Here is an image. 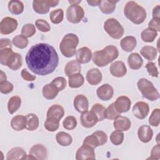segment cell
<instances>
[{
  "label": "cell",
  "mask_w": 160,
  "mask_h": 160,
  "mask_svg": "<svg viewBox=\"0 0 160 160\" xmlns=\"http://www.w3.org/2000/svg\"><path fill=\"white\" fill-rule=\"evenodd\" d=\"M28 68L34 74L46 76L57 68L59 56L55 49L46 43L36 44L29 49L25 57Z\"/></svg>",
  "instance_id": "obj_1"
},
{
  "label": "cell",
  "mask_w": 160,
  "mask_h": 160,
  "mask_svg": "<svg viewBox=\"0 0 160 160\" xmlns=\"http://www.w3.org/2000/svg\"><path fill=\"white\" fill-rule=\"evenodd\" d=\"M119 55L118 48L113 45H108L102 50L93 53L92 61L99 67H104L116 59Z\"/></svg>",
  "instance_id": "obj_2"
},
{
  "label": "cell",
  "mask_w": 160,
  "mask_h": 160,
  "mask_svg": "<svg viewBox=\"0 0 160 160\" xmlns=\"http://www.w3.org/2000/svg\"><path fill=\"white\" fill-rule=\"evenodd\" d=\"M125 16L136 24L142 23L146 18V11L135 1H128L124 8Z\"/></svg>",
  "instance_id": "obj_3"
},
{
  "label": "cell",
  "mask_w": 160,
  "mask_h": 160,
  "mask_svg": "<svg viewBox=\"0 0 160 160\" xmlns=\"http://www.w3.org/2000/svg\"><path fill=\"white\" fill-rule=\"evenodd\" d=\"M78 44V37L74 34L69 33L66 34L62 39L59 44V49L64 56L71 58L76 54Z\"/></svg>",
  "instance_id": "obj_4"
},
{
  "label": "cell",
  "mask_w": 160,
  "mask_h": 160,
  "mask_svg": "<svg viewBox=\"0 0 160 160\" xmlns=\"http://www.w3.org/2000/svg\"><path fill=\"white\" fill-rule=\"evenodd\" d=\"M137 85L144 98L152 101H156L159 98V92L155 88L153 84L147 79H140L138 81Z\"/></svg>",
  "instance_id": "obj_5"
},
{
  "label": "cell",
  "mask_w": 160,
  "mask_h": 160,
  "mask_svg": "<svg viewBox=\"0 0 160 160\" xmlns=\"http://www.w3.org/2000/svg\"><path fill=\"white\" fill-rule=\"evenodd\" d=\"M105 31L113 39H120L124 34V29L119 22L114 18L108 19L104 24Z\"/></svg>",
  "instance_id": "obj_6"
},
{
  "label": "cell",
  "mask_w": 160,
  "mask_h": 160,
  "mask_svg": "<svg viewBox=\"0 0 160 160\" xmlns=\"http://www.w3.org/2000/svg\"><path fill=\"white\" fill-rule=\"evenodd\" d=\"M84 16L83 8L78 4L70 5L66 11V18L71 23H79Z\"/></svg>",
  "instance_id": "obj_7"
},
{
  "label": "cell",
  "mask_w": 160,
  "mask_h": 160,
  "mask_svg": "<svg viewBox=\"0 0 160 160\" xmlns=\"http://www.w3.org/2000/svg\"><path fill=\"white\" fill-rule=\"evenodd\" d=\"M59 2L58 0H35L32 2V7L36 12L38 14H46L49 12L50 7L56 6Z\"/></svg>",
  "instance_id": "obj_8"
},
{
  "label": "cell",
  "mask_w": 160,
  "mask_h": 160,
  "mask_svg": "<svg viewBox=\"0 0 160 160\" xmlns=\"http://www.w3.org/2000/svg\"><path fill=\"white\" fill-rule=\"evenodd\" d=\"M18 27L16 19L11 17H5L0 22V32L2 34H9L13 32Z\"/></svg>",
  "instance_id": "obj_9"
},
{
  "label": "cell",
  "mask_w": 160,
  "mask_h": 160,
  "mask_svg": "<svg viewBox=\"0 0 160 160\" xmlns=\"http://www.w3.org/2000/svg\"><path fill=\"white\" fill-rule=\"evenodd\" d=\"M95 152L94 148L89 146L82 144L76 151V159L77 160H88L95 159Z\"/></svg>",
  "instance_id": "obj_10"
},
{
  "label": "cell",
  "mask_w": 160,
  "mask_h": 160,
  "mask_svg": "<svg viewBox=\"0 0 160 160\" xmlns=\"http://www.w3.org/2000/svg\"><path fill=\"white\" fill-rule=\"evenodd\" d=\"M149 107L147 102L144 101L137 102L132 108L134 116L139 119H144L148 114Z\"/></svg>",
  "instance_id": "obj_11"
},
{
  "label": "cell",
  "mask_w": 160,
  "mask_h": 160,
  "mask_svg": "<svg viewBox=\"0 0 160 160\" xmlns=\"http://www.w3.org/2000/svg\"><path fill=\"white\" fill-rule=\"evenodd\" d=\"M80 120L82 126L86 128L93 127L98 122L97 116L91 111H87L84 112H82L81 115Z\"/></svg>",
  "instance_id": "obj_12"
},
{
  "label": "cell",
  "mask_w": 160,
  "mask_h": 160,
  "mask_svg": "<svg viewBox=\"0 0 160 160\" xmlns=\"http://www.w3.org/2000/svg\"><path fill=\"white\" fill-rule=\"evenodd\" d=\"M114 104L116 109L119 113L126 112L130 109L131 101L128 97L121 96L116 99Z\"/></svg>",
  "instance_id": "obj_13"
},
{
  "label": "cell",
  "mask_w": 160,
  "mask_h": 160,
  "mask_svg": "<svg viewBox=\"0 0 160 160\" xmlns=\"http://www.w3.org/2000/svg\"><path fill=\"white\" fill-rule=\"evenodd\" d=\"M98 97L102 101L110 100L114 94V89L109 84H104L97 89Z\"/></svg>",
  "instance_id": "obj_14"
},
{
  "label": "cell",
  "mask_w": 160,
  "mask_h": 160,
  "mask_svg": "<svg viewBox=\"0 0 160 160\" xmlns=\"http://www.w3.org/2000/svg\"><path fill=\"white\" fill-rule=\"evenodd\" d=\"M74 107L79 112H84L88 110L89 101L88 98L83 94H78L74 99Z\"/></svg>",
  "instance_id": "obj_15"
},
{
  "label": "cell",
  "mask_w": 160,
  "mask_h": 160,
  "mask_svg": "<svg viewBox=\"0 0 160 160\" xmlns=\"http://www.w3.org/2000/svg\"><path fill=\"white\" fill-rule=\"evenodd\" d=\"M111 74L115 77L121 78L126 75L127 69L122 61H117L114 62L109 68Z\"/></svg>",
  "instance_id": "obj_16"
},
{
  "label": "cell",
  "mask_w": 160,
  "mask_h": 160,
  "mask_svg": "<svg viewBox=\"0 0 160 160\" xmlns=\"http://www.w3.org/2000/svg\"><path fill=\"white\" fill-rule=\"evenodd\" d=\"M92 57L91 50L88 47H82L76 52V61L80 64H86L91 61Z\"/></svg>",
  "instance_id": "obj_17"
},
{
  "label": "cell",
  "mask_w": 160,
  "mask_h": 160,
  "mask_svg": "<svg viewBox=\"0 0 160 160\" xmlns=\"http://www.w3.org/2000/svg\"><path fill=\"white\" fill-rule=\"evenodd\" d=\"M29 154L34 156L36 159L44 160L47 158L48 152L45 146L40 144H37L31 148Z\"/></svg>",
  "instance_id": "obj_18"
},
{
  "label": "cell",
  "mask_w": 160,
  "mask_h": 160,
  "mask_svg": "<svg viewBox=\"0 0 160 160\" xmlns=\"http://www.w3.org/2000/svg\"><path fill=\"white\" fill-rule=\"evenodd\" d=\"M152 136L153 131L150 126L148 125H142L139 128L138 131V136L142 142H149L152 139Z\"/></svg>",
  "instance_id": "obj_19"
},
{
  "label": "cell",
  "mask_w": 160,
  "mask_h": 160,
  "mask_svg": "<svg viewBox=\"0 0 160 160\" xmlns=\"http://www.w3.org/2000/svg\"><path fill=\"white\" fill-rule=\"evenodd\" d=\"M86 80L91 85H97L101 82L102 73L98 68H92L86 73Z\"/></svg>",
  "instance_id": "obj_20"
},
{
  "label": "cell",
  "mask_w": 160,
  "mask_h": 160,
  "mask_svg": "<svg viewBox=\"0 0 160 160\" xmlns=\"http://www.w3.org/2000/svg\"><path fill=\"white\" fill-rule=\"evenodd\" d=\"M131 122L130 119L125 116H119L117 117L113 122L114 128L116 130L126 131L131 128Z\"/></svg>",
  "instance_id": "obj_21"
},
{
  "label": "cell",
  "mask_w": 160,
  "mask_h": 160,
  "mask_svg": "<svg viewBox=\"0 0 160 160\" xmlns=\"http://www.w3.org/2000/svg\"><path fill=\"white\" fill-rule=\"evenodd\" d=\"M64 115V110L62 106L59 104L52 105L48 110L47 118H52L60 121Z\"/></svg>",
  "instance_id": "obj_22"
},
{
  "label": "cell",
  "mask_w": 160,
  "mask_h": 160,
  "mask_svg": "<svg viewBox=\"0 0 160 160\" xmlns=\"http://www.w3.org/2000/svg\"><path fill=\"white\" fill-rule=\"evenodd\" d=\"M27 126L26 116L17 115L13 117L11 121V126L15 131H19L25 128Z\"/></svg>",
  "instance_id": "obj_23"
},
{
  "label": "cell",
  "mask_w": 160,
  "mask_h": 160,
  "mask_svg": "<svg viewBox=\"0 0 160 160\" xmlns=\"http://www.w3.org/2000/svg\"><path fill=\"white\" fill-rule=\"evenodd\" d=\"M27 156L26 151L20 147H15L11 149L7 153L6 159H26Z\"/></svg>",
  "instance_id": "obj_24"
},
{
  "label": "cell",
  "mask_w": 160,
  "mask_h": 160,
  "mask_svg": "<svg viewBox=\"0 0 160 160\" xmlns=\"http://www.w3.org/2000/svg\"><path fill=\"white\" fill-rule=\"evenodd\" d=\"M22 64V56L17 52H14L10 57L6 66L9 67L11 69L16 71L19 69Z\"/></svg>",
  "instance_id": "obj_25"
},
{
  "label": "cell",
  "mask_w": 160,
  "mask_h": 160,
  "mask_svg": "<svg viewBox=\"0 0 160 160\" xmlns=\"http://www.w3.org/2000/svg\"><path fill=\"white\" fill-rule=\"evenodd\" d=\"M128 62L131 69L137 70L141 68L143 61L142 58L138 53L132 52L128 56Z\"/></svg>",
  "instance_id": "obj_26"
},
{
  "label": "cell",
  "mask_w": 160,
  "mask_h": 160,
  "mask_svg": "<svg viewBox=\"0 0 160 160\" xmlns=\"http://www.w3.org/2000/svg\"><path fill=\"white\" fill-rule=\"evenodd\" d=\"M121 48L126 51L131 52L132 51L136 46V39L134 36H126L121 41Z\"/></svg>",
  "instance_id": "obj_27"
},
{
  "label": "cell",
  "mask_w": 160,
  "mask_h": 160,
  "mask_svg": "<svg viewBox=\"0 0 160 160\" xmlns=\"http://www.w3.org/2000/svg\"><path fill=\"white\" fill-rule=\"evenodd\" d=\"M118 1H107V0H101L99 4V8L101 11L104 14H111L113 12L116 8V4Z\"/></svg>",
  "instance_id": "obj_28"
},
{
  "label": "cell",
  "mask_w": 160,
  "mask_h": 160,
  "mask_svg": "<svg viewBox=\"0 0 160 160\" xmlns=\"http://www.w3.org/2000/svg\"><path fill=\"white\" fill-rule=\"evenodd\" d=\"M59 91L58 89V88L51 83L46 84L42 88V90L43 96L47 99H52L55 98L57 96Z\"/></svg>",
  "instance_id": "obj_29"
},
{
  "label": "cell",
  "mask_w": 160,
  "mask_h": 160,
  "mask_svg": "<svg viewBox=\"0 0 160 160\" xmlns=\"http://www.w3.org/2000/svg\"><path fill=\"white\" fill-rule=\"evenodd\" d=\"M81 67L80 63L75 60L69 61L64 68V72L67 76H69L70 75L76 73H79L81 72Z\"/></svg>",
  "instance_id": "obj_30"
},
{
  "label": "cell",
  "mask_w": 160,
  "mask_h": 160,
  "mask_svg": "<svg viewBox=\"0 0 160 160\" xmlns=\"http://www.w3.org/2000/svg\"><path fill=\"white\" fill-rule=\"evenodd\" d=\"M69 86L71 88H78L81 87L84 82L83 76L79 73H76L68 76Z\"/></svg>",
  "instance_id": "obj_31"
},
{
  "label": "cell",
  "mask_w": 160,
  "mask_h": 160,
  "mask_svg": "<svg viewBox=\"0 0 160 160\" xmlns=\"http://www.w3.org/2000/svg\"><path fill=\"white\" fill-rule=\"evenodd\" d=\"M57 142L62 146H68L72 142V138L68 133L61 131L57 133L56 136Z\"/></svg>",
  "instance_id": "obj_32"
},
{
  "label": "cell",
  "mask_w": 160,
  "mask_h": 160,
  "mask_svg": "<svg viewBox=\"0 0 160 160\" xmlns=\"http://www.w3.org/2000/svg\"><path fill=\"white\" fill-rule=\"evenodd\" d=\"M141 54L149 61L154 60L157 56V49L151 46H145L141 49Z\"/></svg>",
  "instance_id": "obj_33"
},
{
  "label": "cell",
  "mask_w": 160,
  "mask_h": 160,
  "mask_svg": "<svg viewBox=\"0 0 160 160\" xmlns=\"http://www.w3.org/2000/svg\"><path fill=\"white\" fill-rule=\"evenodd\" d=\"M8 9L12 14L18 15L23 12L24 4L20 1L12 0L8 3Z\"/></svg>",
  "instance_id": "obj_34"
},
{
  "label": "cell",
  "mask_w": 160,
  "mask_h": 160,
  "mask_svg": "<svg viewBox=\"0 0 160 160\" xmlns=\"http://www.w3.org/2000/svg\"><path fill=\"white\" fill-rule=\"evenodd\" d=\"M21 99L19 96H14L10 98L8 103V109L10 114H13L20 108Z\"/></svg>",
  "instance_id": "obj_35"
},
{
  "label": "cell",
  "mask_w": 160,
  "mask_h": 160,
  "mask_svg": "<svg viewBox=\"0 0 160 160\" xmlns=\"http://www.w3.org/2000/svg\"><path fill=\"white\" fill-rule=\"evenodd\" d=\"M27 126L26 129L28 131H34L39 126V118L33 113H29L26 115Z\"/></svg>",
  "instance_id": "obj_36"
},
{
  "label": "cell",
  "mask_w": 160,
  "mask_h": 160,
  "mask_svg": "<svg viewBox=\"0 0 160 160\" xmlns=\"http://www.w3.org/2000/svg\"><path fill=\"white\" fill-rule=\"evenodd\" d=\"M157 35V31L148 28L142 31L141 34V37L144 42H151L154 41Z\"/></svg>",
  "instance_id": "obj_37"
},
{
  "label": "cell",
  "mask_w": 160,
  "mask_h": 160,
  "mask_svg": "<svg viewBox=\"0 0 160 160\" xmlns=\"http://www.w3.org/2000/svg\"><path fill=\"white\" fill-rule=\"evenodd\" d=\"M64 18V12L62 9H57L52 11L49 14V18L54 24L61 22Z\"/></svg>",
  "instance_id": "obj_38"
},
{
  "label": "cell",
  "mask_w": 160,
  "mask_h": 160,
  "mask_svg": "<svg viewBox=\"0 0 160 160\" xmlns=\"http://www.w3.org/2000/svg\"><path fill=\"white\" fill-rule=\"evenodd\" d=\"M14 52L12 51V48H6L0 49V62L4 66H6L8 61H9L10 57Z\"/></svg>",
  "instance_id": "obj_39"
},
{
  "label": "cell",
  "mask_w": 160,
  "mask_h": 160,
  "mask_svg": "<svg viewBox=\"0 0 160 160\" xmlns=\"http://www.w3.org/2000/svg\"><path fill=\"white\" fill-rule=\"evenodd\" d=\"M28 39L23 35H18L13 38L12 43L18 48L24 49L28 44Z\"/></svg>",
  "instance_id": "obj_40"
},
{
  "label": "cell",
  "mask_w": 160,
  "mask_h": 160,
  "mask_svg": "<svg viewBox=\"0 0 160 160\" xmlns=\"http://www.w3.org/2000/svg\"><path fill=\"white\" fill-rule=\"evenodd\" d=\"M106 108L104 106L101 104L96 103L92 106L91 108V111H92L98 119V121H101L105 119L104 118V112Z\"/></svg>",
  "instance_id": "obj_41"
},
{
  "label": "cell",
  "mask_w": 160,
  "mask_h": 160,
  "mask_svg": "<svg viewBox=\"0 0 160 160\" xmlns=\"http://www.w3.org/2000/svg\"><path fill=\"white\" fill-rule=\"evenodd\" d=\"M121 113L117 111L114 107V102L108 106L107 108H106L104 112V118L106 119H108L110 120L115 119L117 117L119 116Z\"/></svg>",
  "instance_id": "obj_42"
},
{
  "label": "cell",
  "mask_w": 160,
  "mask_h": 160,
  "mask_svg": "<svg viewBox=\"0 0 160 160\" xmlns=\"http://www.w3.org/2000/svg\"><path fill=\"white\" fill-rule=\"evenodd\" d=\"M124 139V133L119 130H116L113 131L110 135V141L111 142L116 145H120Z\"/></svg>",
  "instance_id": "obj_43"
},
{
  "label": "cell",
  "mask_w": 160,
  "mask_h": 160,
  "mask_svg": "<svg viewBox=\"0 0 160 160\" xmlns=\"http://www.w3.org/2000/svg\"><path fill=\"white\" fill-rule=\"evenodd\" d=\"M59 126V121L52 119V118H46L44 122V128L50 132H54L56 131Z\"/></svg>",
  "instance_id": "obj_44"
},
{
  "label": "cell",
  "mask_w": 160,
  "mask_h": 160,
  "mask_svg": "<svg viewBox=\"0 0 160 160\" xmlns=\"http://www.w3.org/2000/svg\"><path fill=\"white\" fill-rule=\"evenodd\" d=\"M160 122V109L159 108L154 109L149 118V123L152 126L157 127Z\"/></svg>",
  "instance_id": "obj_45"
},
{
  "label": "cell",
  "mask_w": 160,
  "mask_h": 160,
  "mask_svg": "<svg viewBox=\"0 0 160 160\" xmlns=\"http://www.w3.org/2000/svg\"><path fill=\"white\" fill-rule=\"evenodd\" d=\"M64 128L68 130L74 129L77 125V121L75 117L72 116H67L62 122Z\"/></svg>",
  "instance_id": "obj_46"
},
{
  "label": "cell",
  "mask_w": 160,
  "mask_h": 160,
  "mask_svg": "<svg viewBox=\"0 0 160 160\" xmlns=\"http://www.w3.org/2000/svg\"><path fill=\"white\" fill-rule=\"evenodd\" d=\"M36 32V28L32 24H26L24 25L21 29V34L26 38L32 37Z\"/></svg>",
  "instance_id": "obj_47"
},
{
  "label": "cell",
  "mask_w": 160,
  "mask_h": 160,
  "mask_svg": "<svg viewBox=\"0 0 160 160\" xmlns=\"http://www.w3.org/2000/svg\"><path fill=\"white\" fill-rule=\"evenodd\" d=\"M82 144H86V145L89 146H91V148H92L94 149L97 148L98 146H100L97 137L93 133L91 135L87 136L84 139Z\"/></svg>",
  "instance_id": "obj_48"
},
{
  "label": "cell",
  "mask_w": 160,
  "mask_h": 160,
  "mask_svg": "<svg viewBox=\"0 0 160 160\" xmlns=\"http://www.w3.org/2000/svg\"><path fill=\"white\" fill-rule=\"evenodd\" d=\"M35 25L40 31L43 32H48L51 29V27L49 23L42 19H37L35 22Z\"/></svg>",
  "instance_id": "obj_49"
},
{
  "label": "cell",
  "mask_w": 160,
  "mask_h": 160,
  "mask_svg": "<svg viewBox=\"0 0 160 160\" xmlns=\"http://www.w3.org/2000/svg\"><path fill=\"white\" fill-rule=\"evenodd\" d=\"M54 85L59 91H62L66 86V80L63 77H58L54 79L51 82Z\"/></svg>",
  "instance_id": "obj_50"
},
{
  "label": "cell",
  "mask_w": 160,
  "mask_h": 160,
  "mask_svg": "<svg viewBox=\"0 0 160 160\" xmlns=\"http://www.w3.org/2000/svg\"><path fill=\"white\" fill-rule=\"evenodd\" d=\"M13 90V85L8 81H0V91L2 94H8Z\"/></svg>",
  "instance_id": "obj_51"
},
{
  "label": "cell",
  "mask_w": 160,
  "mask_h": 160,
  "mask_svg": "<svg viewBox=\"0 0 160 160\" xmlns=\"http://www.w3.org/2000/svg\"><path fill=\"white\" fill-rule=\"evenodd\" d=\"M146 68L147 69V71L149 75H151L152 77L157 78L159 74L158 70L156 66L155 63L152 62H149L146 65Z\"/></svg>",
  "instance_id": "obj_52"
},
{
  "label": "cell",
  "mask_w": 160,
  "mask_h": 160,
  "mask_svg": "<svg viewBox=\"0 0 160 160\" xmlns=\"http://www.w3.org/2000/svg\"><path fill=\"white\" fill-rule=\"evenodd\" d=\"M93 134H95L96 136L97 137L100 146H102L107 142L108 136L104 131H95L94 132H93Z\"/></svg>",
  "instance_id": "obj_53"
},
{
  "label": "cell",
  "mask_w": 160,
  "mask_h": 160,
  "mask_svg": "<svg viewBox=\"0 0 160 160\" xmlns=\"http://www.w3.org/2000/svg\"><path fill=\"white\" fill-rule=\"evenodd\" d=\"M160 159V146L159 144L154 146L151 151V156L148 158V159Z\"/></svg>",
  "instance_id": "obj_54"
},
{
  "label": "cell",
  "mask_w": 160,
  "mask_h": 160,
  "mask_svg": "<svg viewBox=\"0 0 160 160\" xmlns=\"http://www.w3.org/2000/svg\"><path fill=\"white\" fill-rule=\"evenodd\" d=\"M148 28L156 31H160V19L152 18L148 23Z\"/></svg>",
  "instance_id": "obj_55"
},
{
  "label": "cell",
  "mask_w": 160,
  "mask_h": 160,
  "mask_svg": "<svg viewBox=\"0 0 160 160\" xmlns=\"http://www.w3.org/2000/svg\"><path fill=\"white\" fill-rule=\"evenodd\" d=\"M21 74L22 78L24 80L28 81H34V80L36 79V78L35 76L31 74L27 71V69H23L21 71Z\"/></svg>",
  "instance_id": "obj_56"
},
{
  "label": "cell",
  "mask_w": 160,
  "mask_h": 160,
  "mask_svg": "<svg viewBox=\"0 0 160 160\" xmlns=\"http://www.w3.org/2000/svg\"><path fill=\"white\" fill-rule=\"evenodd\" d=\"M6 48H12V42L10 41V39H9L8 38L1 39V40H0V49Z\"/></svg>",
  "instance_id": "obj_57"
},
{
  "label": "cell",
  "mask_w": 160,
  "mask_h": 160,
  "mask_svg": "<svg viewBox=\"0 0 160 160\" xmlns=\"http://www.w3.org/2000/svg\"><path fill=\"white\" fill-rule=\"evenodd\" d=\"M152 18L160 19V6L157 5L152 10Z\"/></svg>",
  "instance_id": "obj_58"
},
{
  "label": "cell",
  "mask_w": 160,
  "mask_h": 160,
  "mask_svg": "<svg viewBox=\"0 0 160 160\" xmlns=\"http://www.w3.org/2000/svg\"><path fill=\"white\" fill-rule=\"evenodd\" d=\"M87 2L91 6H99V4L100 2V1H87Z\"/></svg>",
  "instance_id": "obj_59"
},
{
  "label": "cell",
  "mask_w": 160,
  "mask_h": 160,
  "mask_svg": "<svg viewBox=\"0 0 160 160\" xmlns=\"http://www.w3.org/2000/svg\"><path fill=\"white\" fill-rule=\"evenodd\" d=\"M6 79H7V77H6V74H5L2 71H1L0 81H6Z\"/></svg>",
  "instance_id": "obj_60"
},
{
  "label": "cell",
  "mask_w": 160,
  "mask_h": 160,
  "mask_svg": "<svg viewBox=\"0 0 160 160\" xmlns=\"http://www.w3.org/2000/svg\"><path fill=\"white\" fill-rule=\"evenodd\" d=\"M81 2V1H69V2L71 4V5H72V4H78Z\"/></svg>",
  "instance_id": "obj_61"
}]
</instances>
